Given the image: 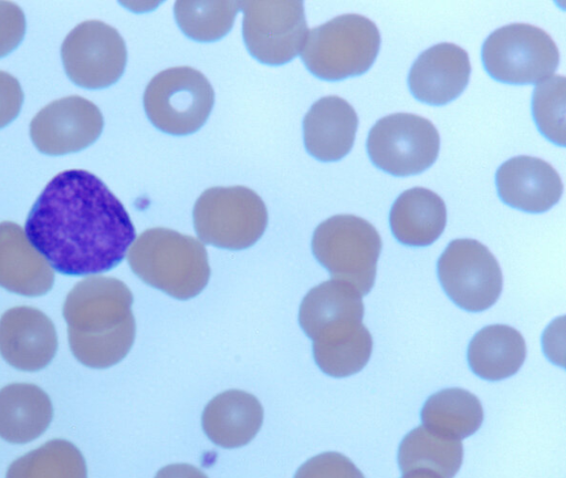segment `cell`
Here are the masks:
<instances>
[{
	"label": "cell",
	"mask_w": 566,
	"mask_h": 478,
	"mask_svg": "<svg viewBox=\"0 0 566 478\" xmlns=\"http://www.w3.org/2000/svg\"><path fill=\"white\" fill-rule=\"evenodd\" d=\"M25 235L56 271L84 276L116 267L135 240V228L123 204L98 177L67 169L38 197Z\"/></svg>",
	"instance_id": "1"
},
{
	"label": "cell",
	"mask_w": 566,
	"mask_h": 478,
	"mask_svg": "<svg viewBox=\"0 0 566 478\" xmlns=\"http://www.w3.org/2000/svg\"><path fill=\"white\" fill-rule=\"evenodd\" d=\"M133 294L120 280L90 276L69 292L63 316L73 355L85 366L106 368L129 352L136 334Z\"/></svg>",
	"instance_id": "2"
},
{
	"label": "cell",
	"mask_w": 566,
	"mask_h": 478,
	"mask_svg": "<svg viewBox=\"0 0 566 478\" xmlns=\"http://www.w3.org/2000/svg\"><path fill=\"white\" fill-rule=\"evenodd\" d=\"M363 316L361 294L340 280L325 281L303 299L298 321L313 340L316 364L327 375L349 376L368 363L373 339Z\"/></svg>",
	"instance_id": "3"
},
{
	"label": "cell",
	"mask_w": 566,
	"mask_h": 478,
	"mask_svg": "<svg viewBox=\"0 0 566 478\" xmlns=\"http://www.w3.org/2000/svg\"><path fill=\"white\" fill-rule=\"evenodd\" d=\"M127 259L144 282L179 300L199 294L210 277L203 243L168 228L142 232L133 241Z\"/></svg>",
	"instance_id": "4"
},
{
	"label": "cell",
	"mask_w": 566,
	"mask_h": 478,
	"mask_svg": "<svg viewBox=\"0 0 566 478\" xmlns=\"http://www.w3.org/2000/svg\"><path fill=\"white\" fill-rule=\"evenodd\" d=\"M379 45L376 24L364 15L348 13L308 30L300 54L314 75L335 81L366 72Z\"/></svg>",
	"instance_id": "5"
},
{
	"label": "cell",
	"mask_w": 566,
	"mask_h": 478,
	"mask_svg": "<svg viewBox=\"0 0 566 478\" xmlns=\"http://www.w3.org/2000/svg\"><path fill=\"white\" fill-rule=\"evenodd\" d=\"M312 249L334 280L353 285L361 295L371 290L381 239L367 220L353 215L326 219L314 231Z\"/></svg>",
	"instance_id": "6"
},
{
	"label": "cell",
	"mask_w": 566,
	"mask_h": 478,
	"mask_svg": "<svg viewBox=\"0 0 566 478\" xmlns=\"http://www.w3.org/2000/svg\"><path fill=\"white\" fill-rule=\"evenodd\" d=\"M193 225L201 241L240 250L261 238L268 225V210L261 197L248 187H212L197 199Z\"/></svg>",
	"instance_id": "7"
},
{
	"label": "cell",
	"mask_w": 566,
	"mask_h": 478,
	"mask_svg": "<svg viewBox=\"0 0 566 478\" xmlns=\"http://www.w3.org/2000/svg\"><path fill=\"white\" fill-rule=\"evenodd\" d=\"M214 102L208 79L190 66H175L156 74L144 93L149 121L160 131L187 135L207 121Z\"/></svg>",
	"instance_id": "8"
},
{
	"label": "cell",
	"mask_w": 566,
	"mask_h": 478,
	"mask_svg": "<svg viewBox=\"0 0 566 478\" xmlns=\"http://www.w3.org/2000/svg\"><path fill=\"white\" fill-rule=\"evenodd\" d=\"M488 73L495 80L526 84L551 77L559 62L558 49L544 30L513 23L492 32L482 49Z\"/></svg>",
	"instance_id": "9"
},
{
	"label": "cell",
	"mask_w": 566,
	"mask_h": 478,
	"mask_svg": "<svg viewBox=\"0 0 566 478\" xmlns=\"http://www.w3.org/2000/svg\"><path fill=\"white\" fill-rule=\"evenodd\" d=\"M440 137L427 118L396 113L379 119L370 129L367 150L380 169L408 176L423 172L437 159Z\"/></svg>",
	"instance_id": "10"
},
{
	"label": "cell",
	"mask_w": 566,
	"mask_h": 478,
	"mask_svg": "<svg viewBox=\"0 0 566 478\" xmlns=\"http://www.w3.org/2000/svg\"><path fill=\"white\" fill-rule=\"evenodd\" d=\"M438 274L446 293L467 311L486 310L502 291V272L496 259L473 239L451 241L438 261Z\"/></svg>",
	"instance_id": "11"
},
{
	"label": "cell",
	"mask_w": 566,
	"mask_h": 478,
	"mask_svg": "<svg viewBox=\"0 0 566 478\" xmlns=\"http://www.w3.org/2000/svg\"><path fill=\"white\" fill-rule=\"evenodd\" d=\"M243 39L250 53L266 64H283L300 54L308 32L302 1H239Z\"/></svg>",
	"instance_id": "12"
},
{
	"label": "cell",
	"mask_w": 566,
	"mask_h": 478,
	"mask_svg": "<svg viewBox=\"0 0 566 478\" xmlns=\"http://www.w3.org/2000/svg\"><path fill=\"white\" fill-rule=\"evenodd\" d=\"M61 55L66 74L85 89H103L123 74L127 61L118 31L98 20L84 21L64 39Z\"/></svg>",
	"instance_id": "13"
},
{
	"label": "cell",
	"mask_w": 566,
	"mask_h": 478,
	"mask_svg": "<svg viewBox=\"0 0 566 478\" xmlns=\"http://www.w3.org/2000/svg\"><path fill=\"white\" fill-rule=\"evenodd\" d=\"M104 125L99 108L73 95L44 106L31 121L30 135L35 147L48 155L78 152L97 139Z\"/></svg>",
	"instance_id": "14"
},
{
	"label": "cell",
	"mask_w": 566,
	"mask_h": 478,
	"mask_svg": "<svg viewBox=\"0 0 566 478\" xmlns=\"http://www.w3.org/2000/svg\"><path fill=\"white\" fill-rule=\"evenodd\" d=\"M55 328L48 315L31 306H14L0 319V354L21 371H39L54 357Z\"/></svg>",
	"instance_id": "15"
},
{
	"label": "cell",
	"mask_w": 566,
	"mask_h": 478,
	"mask_svg": "<svg viewBox=\"0 0 566 478\" xmlns=\"http://www.w3.org/2000/svg\"><path fill=\"white\" fill-rule=\"evenodd\" d=\"M471 65L469 55L452 43H440L422 52L413 63L408 82L419 101L443 105L465 89Z\"/></svg>",
	"instance_id": "16"
},
{
	"label": "cell",
	"mask_w": 566,
	"mask_h": 478,
	"mask_svg": "<svg viewBox=\"0 0 566 478\" xmlns=\"http://www.w3.org/2000/svg\"><path fill=\"white\" fill-rule=\"evenodd\" d=\"M496 185L505 204L528 212L548 210L563 194L557 172L545 160L531 156L505 162L496 172Z\"/></svg>",
	"instance_id": "17"
},
{
	"label": "cell",
	"mask_w": 566,
	"mask_h": 478,
	"mask_svg": "<svg viewBox=\"0 0 566 478\" xmlns=\"http://www.w3.org/2000/svg\"><path fill=\"white\" fill-rule=\"evenodd\" d=\"M53 282L51 264L33 247L25 231L14 222H0V287L17 294L39 297Z\"/></svg>",
	"instance_id": "18"
},
{
	"label": "cell",
	"mask_w": 566,
	"mask_h": 478,
	"mask_svg": "<svg viewBox=\"0 0 566 478\" xmlns=\"http://www.w3.org/2000/svg\"><path fill=\"white\" fill-rule=\"evenodd\" d=\"M358 117L353 106L339 96L316 101L304 117V144L323 162L338 160L353 147Z\"/></svg>",
	"instance_id": "19"
},
{
	"label": "cell",
	"mask_w": 566,
	"mask_h": 478,
	"mask_svg": "<svg viewBox=\"0 0 566 478\" xmlns=\"http://www.w3.org/2000/svg\"><path fill=\"white\" fill-rule=\"evenodd\" d=\"M262 422L263 408L258 398L240 389L220 393L202 413L206 435L223 448H237L251 441Z\"/></svg>",
	"instance_id": "20"
},
{
	"label": "cell",
	"mask_w": 566,
	"mask_h": 478,
	"mask_svg": "<svg viewBox=\"0 0 566 478\" xmlns=\"http://www.w3.org/2000/svg\"><path fill=\"white\" fill-rule=\"evenodd\" d=\"M53 407L34 384L14 383L0 389V437L12 444L38 438L49 427Z\"/></svg>",
	"instance_id": "21"
},
{
	"label": "cell",
	"mask_w": 566,
	"mask_h": 478,
	"mask_svg": "<svg viewBox=\"0 0 566 478\" xmlns=\"http://www.w3.org/2000/svg\"><path fill=\"white\" fill-rule=\"evenodd\" d=\"M389 221L394 236L401 243L428 246L440 237L446 227V205L432 190L415 187L396 199Z\"/></svg>",
	"instance_id": "22"
},
{
	"label": "cell",
	"mask_w": 566,
	"mask_h": 478,
	"mask_svg": "<svg viewBox=\"0 0 566 478\" xmlns=\"http://www.w3.org/2000/svg\"><path fill=\"white\" fill-rule=\"evenodd\" d=\"M526 345L521 333L502 324L489 325L470 342L468 360L480 377L499 381L512 376L522 366Z\"/></svg>",
	"instance_id": "23"
},
{
	"label": "cell",
	"mask_w": 566,
	"mask_h": 478,
	"mask_svg": "<svg viewBox=\"0 0 566 478\" xmlns=\"http://www.w3.org/2000/svg\"><path fill=\"white\" fill-rule=\"evenodd\" d=\"M462 443L419 426L402 439L398 463L402 474L429 470L441 478H453L461 467Z\"/></svg>",
	"instance_id": "24"
},
{
	"label": "cell",
	"mask_w": 566,
	"mask_h": 478,
	"mask_svg": "<svg viewBox=\"0 0 566 478\" xmlns=\"http://www.w3.org/2000/svg\"><path fill=\"white\" fill-rule=\"evenodd\" d=\"M421 419L430 430L461 440L480 428L483 408L472 393L462 388H447L427 399Z\"/></svg>",
	"instance_id": "25"
},
{
	"label": "cell",
	"mask_w": 566,
	"mask_h": 478,
	"mask_svg": "<svg viewBox=\"0 0 566 478\" xmlns=\"http://www.w3.org/2000/svg\"><path fill=\"white\" fill-rule=\"evenodd\" d=\"M6 478H87V470L75 445L53 439L14 460Z\"/></svg>",
	"instance_id": "26"
},
{
	"label": "cell",
	"mask_w": 566,
	"mask_h": 478,
	"mask_svg": "<svg viewBox=\"0 0 566 478\" xmlns=\"http://www.w3.org/2000/svg\"><path fill=\"white\" fill-rule=\"evenodd\" d=\"M239 10V1H177L174 8L182 32L203 42L226 35Z\"/></svg>",
	"instance_id": "27"
},
{
	"label": "cell",
	"mask_w": 566,
	"mask_h": 478,
	"mask_svg": "<svg viewBox=\"0 0 566 478\" xmlns=\"http://www.w3.org/2000/svg\"><path fill=\"white\" fill-rule=\"evenodd\" d=\"M533 114L541 132L555 144L565 145V77L553 75L537 83Z\"/></svg>",
	"instance_id": "28"
},
{
	"label": "cell",
	"mask_w": 566,
	"mask_h": 478,
	"mask_svg": "<svg viewBox=\"0 0 566 478\" xmlns=\"http://www.w3.org/2000/svg\"><path fill=\"white\" fill-rule=\"evenodd\" d=\"M294 478H365L346 456L327 451L312 457L296 471Z\"/></svg>",
	"instance_id": "29"
},
{
	"label": "cell",
	"mask_w": 566,
	"mask_h": 478,
	"mask_svg": "<svg viewBox=\"0 0 566 478\" xmlns=\"http://www.w3.org/2000/svg\"><path fill=\"white\" fill-rule=\"evenodd\" d=\"M25 32L22 9L10 1H0V58L14 50Z\"/></svg>",
	"instance_id": "30"
},
{
	"label": "cell",
	"mask_w": 566,
	"mask_h": 478,
	"mask_svg": "<svg viewBox=\"0 0 566 478\" xmlns=\"http://www.w3.org/2000/svg\"><path fill=\"white\" fill-rule=\"evenodd\" d=\"M23 103V92L18 80L0 71V128L12 122Z\"/></svg>",
	"instance_id": "31"
},
{
	"label": "cell",
	"mask_w": 566,
	"mask_h": 478,
	"mask_svg": "<svg viewBox=\"0 0 566 478\" xmlns=\"http://www.w3.org/2000/svg\"><path fill=\"white\" fill-rule=\"evenodd\" d=\"M155 478H208L200 469L188 464H172L161 468Z\"/></svg>",
	"instance_id": "32"
},
{
	"label": "cell",
	"mask_w": 566,
	"mask_h": 478,
	"mask_svg": "<svg viewBox=\"0 0 566 478\" xmlns=\"http://www.w3.org/2000/svg\"><path fill=\"white\" fill-rule=\"evenodd\" d=\"M402 478H441L437 474L429 470H415L408 474H405Z\"/></svg>",
	"instance_id": "33"
}]
</instances>
